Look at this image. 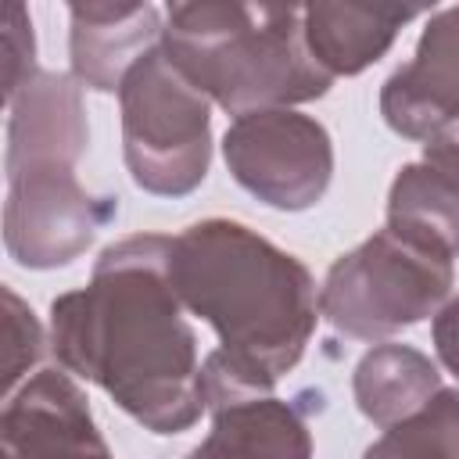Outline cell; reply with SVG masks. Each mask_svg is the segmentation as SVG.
<instances>
[{
	"mask_svg": "<svg viewBox=\"0 0 459 459\" xmlns=\"http://www.w3.org/2000/svg\"><path fill=\"white\" fill-rule=\"evenodd\" d=\"M169 61L230 115L326 93L330 75L305 43V11L240 4H176L161 32Z\"/></svg>",
	"mask_w": 459,
	"mask_h": 459,
	"instance_id": "cell-4",
	"label": "cell"
},
{
	"mask_svg": "<svg viewBox=\"0 0 459 459\" xmlns=\"http://www.w3.org/2000/svg\"><path fill=\"white\" fill-rule=\"evenodd\" d=\"M32 61V22L25 14V7L11 4L7 14H4V97L7 104L22 93V86L32 79L22 61Z\"/></svg>",
	"mask_w": 459,
	"mask_h": 459,
	"instance_id": "cell-17",
	"label": "cell"
},
{
	"mask_svg": "<svg viewBox=\"0 0 459 459\" xmlns=\"http://www.w3.org/2000/svg\"><path fill=\"white\" fill-rule=\"evenodd\" d=\"M122 133L133 179L151 194H186L208 169V100L161 47L122 79Z\"/></svg>",
	"mask_w": 459,
	"mask_h": 459,
	"instance_id": "cell-6",
	"label": "cell"
},
{
	"mask_svg": "<svg viewBox=\"0 0 459 459\" xmlns=\"http://www.w3.org/2000/svg\"><path fill=\"white\" fill-rule=\"evenodd\" d=\"M312 441L294 409L273 398L222 405L201 448L186 459H308Z\"/></svg>",
	"mask_w": 459,
	"mask_h": 459,
	"instance_id": "cell-12",
	"label": "cell"
},
{
	"mask_svg": "<svg viewBox=\"0 0 459 459\" xmlns=\"http://www.w3.org/2000/svg\"><path fill=\"white\" fill-rule=\"evenodd\" d=\"M423 161L434 165L441 176H448V179L459 186V129L448 133V136H434V140L427 143Z\"/></svg>",
	"mask_w": 459,
	"mask_h": 459,
	"instance_id": "cell-19",
	"label": "cell"
},
{
	"mask_svg": "<svg viewBox=\"0 0 459 459\" xmlns=\"http://www.w3.org/2000/svg\"><path fill=\"white\" fill-rule=\"evenodd\" d=\"M430 394H437V373L412 348L384 344L359 362L355 398L359 409L380 427L409 420L430 402Z\"/></svg>",
	"mask_w": 459,
	"mask_h": 459,
	"instance_id": "cell-13",
	"label": "cell"
},
{
	"mask_svg": "<svg viewBox=\"0 0 459 459\" xmlns=\"http://www.w3.org/2000/svg\"><path fill=\"white\" fill-rule=\"evenodd\" d=\"M384 118L405 136H430L459 118V7L441 11L412 57L380 97Z\"/></svg>",
	"mask_w": 459,
	"mask_h": 459,
	"instance_id": "cell-9",
	"label": "cell"
},
{
	"mask_svg": "<svg viewBox=\"0 0 459 459\" xmlns=\"http://www.w3.org/2000/svg\"><path fill=\"white\" fill-rule=\"evenodd\" d=\"M434 341H437L441 362L459 377V298L437 316V323H434Z\"/></svg>",
	"mask_w": 459,
	"mask_h": 459,
	"instance_id": "cell-18",
	"label": "cell"
},
{
	"mask_svg": "<svg viewBox=\"0 0 459 459\" xmlns=\"http://www.w3.org/2000/svg\"><path fill=\"white\" fill-rule=\"evenodd\" d=\"M172 237H129L104 251L86 290L54 301L57 359L97 380L154 434L183 430L204 409L194 333L169 280Z\"/></svg>",
	"mask_w": 459,
	"mask_h": 459,
	"instance_id": "cell-1",
	"label": "cell"
},
{
	"mask_svg": "<svg viewBox=\"0 0 459 459\" xmlns=\"http://www.w3.org/2000/svg\"><path fill=\"white\" fill-rule=\"evenodd\" d=\"M4 301H7V319H4V330H7V344H4V391L14 394V384H18L22 369L32 366L36 355H39V326H36L32 312L18 301L14 290H4Z\"/></svg>",
	"mask_w": 459,
	"mask_h": 459,
	"instance_id": "cell-16",
	"label": "cell"
},
{
	"mask_svg": "<svg viewBox=\"0 0 459 459\" xmlns=\"http://www.w3.org/2000/svg\"><path fill=\"white\" fill-rule=\"evenodd\" d=\"M169 280L222 337V351L201 369L204 405L258 398L298 362L316 323L312 280L247 226L208 219L172 237Z\"/></svg>",
	"mask_w": 459,
	"mask_h": 459,
	"instance_id": "cell-2",
	"label": "cell"
},
{
	"mask_svg": "<svg viewBox=\"0 0 459 459\" xmlns=\"http://www.w3.org/2000/svg\"><path fill=\"white\" fill-rule=\"evenodd\" d=\"M391 230H402L448 258L459 251V186L434 165H409L391 186Z\"/></svg>",
	"mask_w": 459,
	"mask_h": 459,
	"instance_id": "cell-14",
	"label": "cell"
},
{
	"mask_svg": "<svg viewBox=\"0 0 459 459\" xmlns=\"http://www.w3.org/2000/svg\"><path fill=\"white\" fill-rule=\"evenodd\" d=\"M366 459H459V394L437 391L434 402L391 427Z\"/></svg>",
	"mask_w": 459,
	"mask_h": 459,
	"instance_id": "cell-15",
	"label": "cell"
},
{
	"mask_svg": "<svg viewBox=\"0 0 459 459\" xmlns=\"http://www.w3.org/2000/svg\"><path fill=\"white\" fill-rule=\"evenodd\" d=\"M4 459H111L79 387L43 369L4 405Z\"/></svg>",
	"mask_w": 459,
	"mask_h": 459,
	"instance_id": "cell-8",
	"label": "cell"
},
{
	"mask_svg": "<svg viewBox=\"0 0 459 459\" xmlns=\"http://www.w3.org/2000/svg\"><path fill=\"white\" fill-rule=\"evenodd\" d=\"M165 29L151 4H75L72 7V68L93 90H115L140 57L154 50Z\"/></svg>",
	"mask_w": 459,
	"mask_h": 459,
	"instance_id": "cell-10",
	"label": "cell"
},
{
	"mask_svg": "<svg viewBox=\"0 0 459 459\" xmlns=\"http://www.w3.org/2000/svg\"><path fill=\"white\" fill-rule=\"evenodd\" d=\"M82 140V104L68 75H32L11 100L4 237L22 265L72 262L108 219L72 172Z\"/></svg>",
	"mask_w": 459,
	"mask_h": 459,
	"instance_id": "cell-3",
	"label": "cell"
},
{
	"mask_svg": "<svg viewBox=\"0 0 459 459\" xmlns=\"http://www.w3.org/2000/svg\"><path fill=\"white\" fill-rule=\"evenodd\" d=\"M226 161L273 208H308L330 183L333 154L319 122L294 111H251L226 133Z\"/></svg>",
	"mask_w": 459,
	"mask_h": 459,
	"instance_id": "cell-7",
	"label": "cell"
},
{
	"mask_svg": "<svg viewBox=\"0 0 459 459\" xmlns=\"http://www.w3.org/2000/svg\"><path fill=\"white\" fill-rule=\"evenodd\" d=\"M448 283L452 265L445 251L387 226L337 258L319 308L337 330L373 341L430 316L448 294Z\"/></svg>",
	"mask_w": 459,
	"mask_h": 459,
	"instance_id": "cell-5",
	"label": "cell"
},
{
	"mask_svg": "<svg viewBox=\"0 0 459 459\" xmlns=\"http://www.w3.org/2000/svg\"><path fill=\"white\" fill-rule=\"evenodd\" d=\"M416 18L412 7H355V4H319L305 7V43L326 75H351L377 61L394 32Z\"/></svg>",
	"mask_w": 459,
	"mask_h": 459,
	"instance_id": "cell-11",
	"label": "cell"
}]
</instances>
